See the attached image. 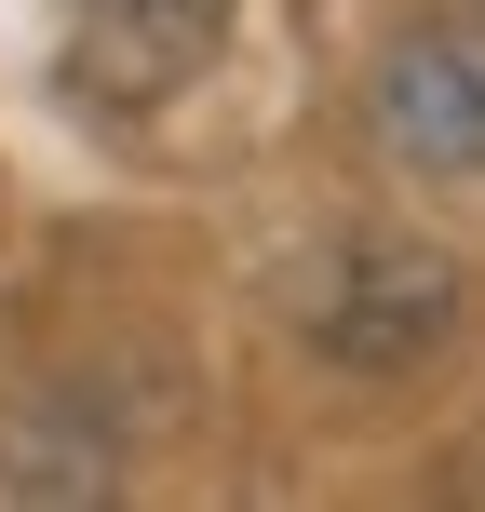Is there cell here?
I'll use <instances>...</instances> for the list:
<instances>
[{"label": "cell", "instance_id": "1", "mask_svg": "<svg viewBox=\"0 0 485 512\" xmlns=\"http://www.w3.org/2000/svg\"><path fill=\"white\" fill-rule=\"evenodd\" d=\"M459 297H472V283H459V256H445V243L364 230V243H337L324 270L297 283V324H310V351L391 378V364H418V351L459 337Z\"/></svg>", "mask_w": 485, "mask_h": 512}, {"label": "cell", "instance_id": "2", "mask_svg": "<svg viewBox=\"0 0 485 512\" xmlns=\"http://www.w3.org/2000/svg\"><path fill=\"white\" fill-rule=\"evenodd\" d=\"M230 0H68V81L108 108H162L216 68Z\"/></svg>", "mask_w": 485, "mask_h": 512}, {"label": "cell", "instance_id": "3", "mask_svg": "<svg viewBox=\"0 0 485 512\" xmlns=\"http://www.w3.org/2000/svg\"><path fill=\"white\" fill-rule=\"evenodd\" d=\"M378 149L418 176H472L485 162V27H418L378 68Z\"/></svg>", "mask_w": 485, "mask_h": 512}]
</instances>
